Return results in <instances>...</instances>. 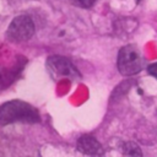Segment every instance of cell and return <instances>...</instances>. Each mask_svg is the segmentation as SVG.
I'll list each match as a JSON object with an SVG mask.
<instances>
[{
    "instance_id": "obj_7",
    "label": "cell",
    "mask_w": 157,
    "mask_h": 157,
    "mask_svg": "<svg viewBox=\"0 0 157 157\" xmlns=\"http://www.w3.org/2000/svg\"><path fill=\"white\" fill-rule=\"evenodd\" d=\"M147 70H148L150 75H152L153 77H156V78H157V63L151 64V65L147 67Z\"/></svg>"
},
{
    "instance_id": "obj_4",
    "label": "cell",
    "mask_w": 157,
    "mask_h": 157,
    "mask_svg": "<svg viewBox=\"0 0 157 157\" xmlns=\"http://www.w3.org/2000/svg\"><path fill=\"white\" fill-rule=\"evenodd\" d=\"M47 67L52 77L55 80L60 77H69L71 80H78L81 77L76 66L66 58H63L59 55L49 56L47 60Z\"/></svg>"
},
{
    "instance_id": "obj_2",
    "label": "cell",
    "mask_w": 157,
    "mask_h": 157,
    "mask_svg": "<svg viewBox=\"0 0 157 157\" xmlns=\"http://www.w3.org/2000/svg\"><path fill=\"white\" fill-rule=\"evenodd\" d=\"M144 65V59L140 50L132 45L128 44L119 50L118 54V69L121 75L131 76L141 71Z\"/></svg>"
},
{
    "instance_id": "obj_3",
    "label": "cell",
    "mask_w": 157,
    "mask_h": 157,
    "mask_svg": "<svg viewBox=\"0 0 157 157\" xmlns=\"http://www.w3.org/2000/svg\"><path fill=\"white\" fill-rule=\"evenodd\" d=\"M33 34H34V23L32 18L26 15H20L15 17L11 21L6 32L7 38L11 42H16V43L28 40Z\"/></svg>"
},
{
    "instance_id": "obj_8",
    "label": "cell",
    "mask_w": 157,
    "mask_h": 157,
    "mask_svg": "<svg viewBox=\"0 0 157 157\" xmlns=\"http://www.w3.org/2000/svg\"><path fill=\"white\" fill-rule=\"evenodd\" d=\"M77 1H78V4H80L81 6H83V7H91V6L94 4L96 0H77Z\"/></svg>"
},
{
    "instance_id": "obj_6",
    "label": "cell",
    "mask_w": 157,
    "mask_h": 157,
    "mask_svg": "<svg viewBox=\"0 0 157 157\" xmlns=\"http://www.w3.org/2000/svg\"><path fill=\"white\" fill-rule=\"evenodd\" d=\"M123 146H124V153L125 155H129V156H141L142 155V152L140 151L137 145L134 142H125Z\"/></svg>"
},
{
    "instance_id": "obj_5",
    "label": "cell",
    "mask_w": 157,
    "mask_h": 157,
    "mask_svg": "<svg viewBox=\"0 0 157 157\" xmlns=\"http://www.w3.org/2000/svg\"><path fill=\"white\" fill-rule=\"evenodd\" d=\"M77 150L85 155H101L102 146L101 144L91 135H82L77 140Z\"/></svg>"
},
{
    "instance_id": "obj_1",
    "label": "cell",
    "mask_w": 157,
    "mask_h": 157,
    "mask_svg": "<svg viewBox=\"0 0 157 157\" xmlns=\"http://www.w3.org/2000/svg\"><path fill=\"white\" fill-rule=\"evenodd\" d=\"M17 121L37 123L39 121L38 110L23 101H10L0 107V124L7 125Z\"/></svg>"
}]
</instances>
